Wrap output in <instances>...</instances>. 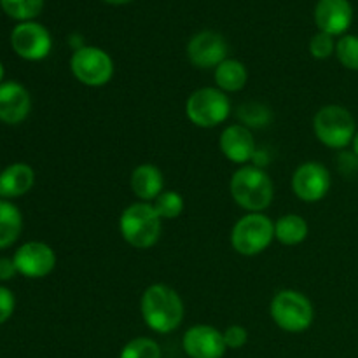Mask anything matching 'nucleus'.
<instances>
[{
  "label": "nucleus",
  "mask_w": 358,
  "mask_h": 358,
  "mask_svg": "<svg viewBox=\"0 0 358 358\" xmlns=\"http://www.w3.org/2000/svg\"><path fill=\"white\" fill-rule=\"evenodd\" d=\"M119 358H161V346L152 338H135L126 343Z\"/></svg>",
  "instance_id": "nucleus-25"
},
{
  "label": "nucleus",
  "mask_w": 358,
  "mask_h": 358,
  "mask_svg": "<svg viewBox=\"0 0 358 358\" xmlns=\"http://www.w3.org/2000/svg\"><path fill=\"white\" fill-rule=\"evenodd\" d=\"M222 336L227 350H240L248 343V331L243 325H229Z\"/></svg>",
  "instance_id": "nucleus-28"
},
{
  "label": "nucleus",
  "mask_w": 358,
  "mask_h": 358,
  "mask_svg": "<svg viewBox=\"0 0 358 358\" xmlns=\"http://www.w3.org/2000/svg\"><path fill=\"white\" fill-rule=\"evenodd\" d=\"M70 70L80 84L101 87L114 77V62L107 51L94 45H80L70 58Z\"/></svg>",
  "instance_id": "nucleus-8"
},
{
  "label": "nucleus",
  "mask_w": 358,
  "mask_h": 358,
  "mask_svg": "<svg viewBox=\"0 0 358 358\" xmlns=\"http://www.w3.org/2000/svg\"><path fill=\"white\" fill-rule=\"evenodd\" d=\"M187 119L198 128H217L231 114V100L219 87H199L185 101Z\"/></svg>",
  "instance_id": "nucleus-7"
},
{
  "label": "nucleus",
  "mask_w": 358,
  "mask_h": 358,
  "mask_svg": "<svg viewBox=\"0 0 358 358\" xmlns=\"http://www.w3.org/2000/svg\"><path fill=\"white\" fill-rule=\"evenodd\" d=\"M35 184V171L27 163H14L0 173V196L6 199L27 194Z\"/></svg>",
  "instance_id": "nucleus-18"
},
{
  "label": "nucleus",
  "mask_w": 358,
  "mask_h": 358,
  "mask_svg": "<svg viewBox=\"0 0 358 358\" xmlns=\"http://www.w3.org/2000/svg\"><path fill=\"white\" fill-rule=\"evenodd\" d=\"M157 215L163 220H173L184 212V198L177 191H166L164 189L159 196L152 201Z\"/></svg>",
  "instance_id": "nucleus-24"
},
{
  "label": "nucleus",
  "mask_w": 358,
  "mask_h": 358,
  "mask_svg": "<svg viewBox=\"0 0 358 358\" xmlns=\"http://www.w3.org/2000/svg\"><path fill=\"white\" fill-rule=\"evenodd\" d=\"M227 42L213 30H203L196 34L187 44V58L198 69H217L227 59Z\"/></svg>",
  "instance_id": "nucleus-12"
},
{
  "label": "nucleus",
  "mask_w": 358,
  "mask_h": 358,
  "mask_svg": "<svg viewBox=\"0 0 358 358\" xmlns=\"http://www.w3.org/2000/svg\"><path fill=\"white\" fill-rule=\"evenodd\" d=\"M331 185V171L317 161L299 164L292 175V191L301 201H320L329 194Z\"/></svg>",
  "instance_id": "nucleus-9"
},
{
  "label": "nucleus",
  "mask_w": 358,
  "mask_h": 358,
  "mask_svg": "<svg viewBox=\"0 0 358 358\" xmlns=\"http://www.w3.org/2000/svg\"><path fill=\"white\" fill-rule=\"evenodd\" d=\"M17 269L13 259L0 257V282H9L16 276Z\"/></svg>",
  "instance_id": "nucleus-30"
},
{
  "label": "nucleus",
  "mask_w": 358,
  "mask_h": 358,
  "mask_svg": "<svg viewBox=\"0 0 358 358\" xmlns=\"http://www.w3.org/2000/svg\"><path fill=\"white\" fill-rule=\"evenodd\" d=\"M14 306H16L14 294L6 287H0V324H6L13 317Z\"/></svg>",
  "instance_id": "nucleus-29"
},
{
  "label": "nucleus",
  "mask_w": 358,
  "mask_h": 358,
  "mask_svg": "<svg viewBox=\"0 0 358 358\" xmlns=\"http://www.w3.org/2000/svg\"><path fill=\"white\" fill-rule=\"evenodd\" d=\"M220 152L234 164H247L248 161H254L255 140L250 129L243 124H231L224 128L219 138Z\"/></svg>",
  "instance_id": "nucleus-14"
},
{
  "label": "nucleus",
  "mask_w": 358,
  "mask_h": 358,
  "mask_svg": "<svg viewBox=\"0 0 358 358\" xmlns=\"http://www.w3.org/2000/svg\"><path fill=\"white\" fill-rule=\"evenodd\" d=\"M105 2H108V3H114V6H121V3H126V2H129V0H105Z\"/></svg>",
  "instance_id": "nucleus-32"
},
{
  "label": "nucleus",
  "mask_w": 358,
  "mask_h": 358,
  "mask_svg": "<svg viewBox=\"0 0 358 358\" xmlns=\"http://www.w3.org/2000/svg\"><path fill=\"white\" fill-rule=\"evenodd\" d=\"M0 6L14 20L30 21L41 14L44 0H0Z\"/></svg>",
  "instance_id": "nucleus-23"
},
{
  "label": "nucleus",
  "mask_w": 358,
  "mask_h": 358,
  "mask_svg": "<svg viewBox=\"0 0 358 358\" xmlns=\"http://www.w3.org/2000/svg\"><path fill=\"white\" fill-rule=\"evenodd\" d=\"M119 231L129 247L147 250L159 241L163 219L157 215L152 203H133L119 217Z\"/></svg>",
  "instance_id": "nucleus-3"
},
{
  "label": "nucleus",
  "mask_w": 358,
  "mask_h": 358,
  "mask_svg": "<svg viewBox=\"0 0 358 358\" xmlns=\"http://www.w3.org/2000/svg\"><path fill=\"white\" fill-rule=\"evenodd\" d=\"M182 346L189 358H222L227 352L222 332L205 324L187 329L182 338Z\"/></svg>",
  "instance_id": "nucleus-13"
},
{
  "label": "nucleus",
  "mask_w": 358,
  "mask_h": 358,
  "mask_svg": "<svg viewBox=\"0 0 358 358\" xmlns=\"http://www.w3.org/2000/svg\"><path fill=\"white\" fill-rule=\"evenodd\" d=\"M336 56L348 70H358V35H343L336 42Z\"/></svg>",
  "instance_id": "nucleus-26"
},
{
  "label": "nucleus",
  "mask_w": 358,
  "mask_h": 358,
  "mask_svg": "<svg viewBox=\"0 0 358 358\" xmlns=\"http://www.w3.org/2000/svg\"><path fill=\"white\" fill-rule=\"evenodd\" d=\"M310 52L317 59H327L336 52L334 37L325 31H318L310 41Z\"/></svg>",
  "instance_id": "nucleus-27"
},
{
  "label": "nucleus",
  "mask_w": 358,
  "mask_h": 358,
  "mask_svg": "<svg viewBox=\"0 0 358 358\" xmlns=\"http://www.w3.org/2000/svg\"><path fill=\"white\" fill-rule=\"evenodd\" d=\"M2 79H3V65L0 63V84H2Z\"/></svg>",
  "instance_id": "nucleus-33"
},
{
  "label": "nucleus",
  "mask_w": 358,
  "mask_h": 358,
  "mask_svg": "<svg viewBox=\"0 0 358 358\" xmlns=\"http://www.w3.org/2000/svg\"><path fill=\"white\" fill-rule=\"evenodd\" d=\"M308 233H310V227H308L306 219L297 213L280 217L275 222V240H278L285 247H296L303 243L308 238Z\"/></svg>",
  "instance_id": "nucleus-20"
},
{
  "label": "nucleus",
  "mask_w": 358,
  "mask_h": 358,
  "mask_svg": "<svg viewBox=\"0 0 358 358\" xmlns=\"http://www.w3.org/2000/svg\"><path fill=\"white\" fill-rule=\"evenodd\" d=\"M238 117H240L241 124L250 128H262L271 122V110L266 105L257 103V101H248L238 107Z\"/></svg>",
  "instance_id": "nucleus-22"
},
{
  "label": "nucleus",
  "mask_w": 358,
  "mask_h": 358,
  "mask_svg": "<svg viewBox=\"0 0 358 358\" xmlns=\"http://www.w3.org/2000/svg\"><path fill=\"white\" fill-rule=\"evenodd\" d=\"M140 313L150 331L157 334H170L184 322V301L170 285L152 283L143 290Z\"/></svg>",
  "instance_id": "nucleus-1"
},
{
  "label": "nucleus",
  "mask_w": 358,
  "mask_h": 358,
  "mask_svg": "<svg viewBox=\"0 0 358 358\" xmlns=\"http://www.w3.org/2000/svg\"><path fill=\"white\" fill-rule=\"evenodd\" d=\"M275 240V222L262 212L247 213L231 231V247L245 257L262 254Z\"/></svg>",
  "instance_id": "nucleus-6"
},
{
  "label": "nucleus",
  "mask_w": 358,
  "mask_h": 358,
  "mask_svg": "<svg viewBox=\"0 0 358 358\" xmlns=\"http://www.w3.org/2000/svg\"><path fill=\"white\" fill-rule=\"evenodd\" d=\"M31 110L30 93L16 80L0 84V121L6 124H20Z\"/></svg>",
  "instance_id": "nucleus-15"
},
{
  "label": "nucleus",
  "mask_w": 358,
  "mask_h": 358,
  "mask_svg": "<svg viewBox=\"0 0 358 358\" xmlns=\"http://www.w3.org/2000/svg\"><path fill=\"white\" fill-rule=\"evenodd\" d=\"M217 87L224 93H238L248 83V70L240 59L227 58L220 63L213 73Z\"/></svg>",
  "instance_id": "nucleus-19"
},
{
  "label": "nucleus",
  "mask_w": 358,
  "mask_h": 358,
  "mask_svg": "<svg viewBox=\"0 0 358 358\" xmlns=\"http://www.w3.org/2000/svg\"><path fill=\"white\" fill-rule=\"evenodd\" d=\"M269 315L282 331L299 334L313 324L315 310L311 301L299 290L285 289L275 294L269 304Z\"/></svg>",
  "instance_id": "nucleus-4"
},
{
  "label": "nucleus",
  "mask_w": 358,
  "mask_h": 358,
  "mask_svg": "<svg viewBox=\"0 0 358 358\" xmlns=\"http://www.w3.org/2000/svg\"><path fill=\"white\" fill-rule=\"evenodd\" d=\"M10 45L20 58L28 62H41L51 52L52 41L49 31L35 21H23L14 27Z\"/></svg>",
  "instance_id": "nucleus-10"
},
{
  "label": "nucleus",
  "mask_w": 358,
  "mask_h": 358,
  "mask_svg": "<svg viewBox=\"0 0 358 358\" xmlns=\"http://www.w3.org/2000/svg\"><path fill=\"white\" fill-rule=\"evenodd\" d=\"M353 7L350 0H318L315 7V23L329 35H341L350 28Z\"/></svg>",
  "instance_id": "nucleus-16"
},
{
  "label": "nucleus",
  "mask_w": 358,
  "mask_h": 358,
  "mask_svg": "<svg viewBox=\"0 0 358 358\" xmlns=\"http://www.w3.org/2000/svg\"><path fill=\"white\" fill-rule=\"evenodd\" d=\"M13 261L20 275L27 278H44L55 269L56 254L48 243L28 241L17 248Z\"/></svg>",
  "instance_id": "nucleus-11"
},
{
  "label": "nucleus",
  "mask_w": 358,
  "mask_h": 358,
  "mask_svg": "<svg viewBox=\"0 0 358 358\" xmlns=\"http://www.w3.org/2000/svg\"><path fill=\"white\" fill-rule=\"evenodd\" d=\"M352 145H353V154H355V156L358 157V131H357V135H355V138H353V142H352Z\"/></svg>",
  "instance_id": "nucleus-31"
},
{
  "label": "nucleus",
  "mask_w": 358,
  "mask_h": 358,
  "mask_svg": "<svg viewBox=\"0 0 358 358\" xmlns=\"http://www.w3.org/2000/svg\"><path fill=\"white\" fill-rule=\"evenodd\" d=\"M229 191L236 205L248 213L264 212L275 196L271 177L255 164H245L234 171L229 182Z\"/></svg>",
  "instance_id": "nucleus-2"
},
{
  "label": "nucleus",
  "mask_w": 358,
  "mask_h": 358,
  "mask_svg": "<svg viewBox=\"0 0 358 358\" xmlns=\"http://www.w3.org/2000/svg\"><path fill=\"white\" fill-rule=\"evenodd\" d=\"M313 131L318 142L329 149H345L357 135V122L343 105H325L315 114Z\"/></svg>",
  "instance_id": "nucleus-5"
},
{
  "label": "nucleus",
  "mask_w": 358,
  "mask_h": 358,
  "mask_svg": "<svg viewBox=\"0 0 358 358\" xmlns=\"http://www.w3.org/2000/svg\"><path fill=\"white\" fill-rule=\"evenodd\" d=\"M131 191L140 201L152 203L164 191L163 171L156 164L143 163L131 173Z\"/></svg>",
  "instance_id": "nucleus-17"
},
{
  "label": "nucleus",
  "mask_w": 358,
  "mask_h": 358,
  "mask_svg": "<svg viewBox=\"0 0 358 358\" xmlns=\"http://www.w3.org/2000/svg\"><path fill=\"white\" fill-rule=\"evenodd\" d=\"M23 229V217L7 199H0V248H7L20 238Z\"/></svg>",
  "instance_id": "nucleus-21"
}]
</instances>
